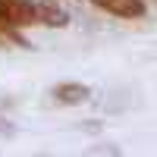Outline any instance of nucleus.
I'll return each mask as SVG.
<instances>
[{"mask_svg":"<svg viewBox=\"0 0 157 157\" xmlns=\"http://www.w3.org/2000/svg\"><path fill=\"white\" fill-rule=\"evenodd\" d=\"M98 10L110 13L116 19H141L148 13V3L145 0H91Z\"/></svg>","mask_w":157,"mask_h":157,"instance_id":"f257e3e1","label":"nucleus"},{"mask_svg":"<svg viewBox=\"0 0 157 157\" xmlns=\"http://www.w3.org/2000/svg\"><path fill=\"white\" fill-rule=\"evenodd\" d=\"M50 94H54L57 104H69V107H75V104H85L91 98V88L82 85V82H60Z\"/></svg>","mask_w":157,"mask_h":157,"instance_id":"f03ea898","label":"nucleus"},{"mask_svg":"<svg viewBox=\"0 0 157 157\" xmlns=\"http://www.w3.org/2000/svg\"><path fill=\"white\" fill-rule=\"evenodd\" d=\"M35 16H38V22L50 25V29H63V25H69V16H66V13H63L60 6L47 3V0H41V3H35Z\"/></svg>","mask_w":157,"mask_h":157,"instance_id":"7ed1b4c3","label":"nucleus"},{"mask_svg":"<svg viewBox=\"0 0 157 157\" xmlns=\"http://www.w3.org/2000/svg\"><path fill=\"white\" fill-rule=\"evenodd\" d=\"M0 135H13V126L3 123V120H0Z\"/></svg>","mask_w":157,"mask_h":157,"instance_id":"20e7f679","label":"nucleus"}]
</instances>
